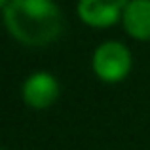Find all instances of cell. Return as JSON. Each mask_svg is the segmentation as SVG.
<instances>
[{"mask_svg": "<svg viewBox=\"0 0 150 150\" xmlns=\"http://www.w3.org/2000/svg\"><path fill=\"white\" fill-rule=\"evenodd\" d=\"M8 2H10V0H0V8H6Z\"/></svg>", "mask_w": 150, "mask_h": 150, "instance_id": "6", "label": "cell"}, {"mask_svg": "<svg viewBox=\"0 0 150 150\" xmlns=\"http://www.w3.org/2000/svg\"><path fill=\"white\" fill-rule=\"evenodd\" d=\"M4 25L21 44L46 46L61 36L63 15L53 0H10Z\"/></svg>", "mask_w": 150, "mask_h": 150, "instance_id": "1", "label": "cell"}, {"mask_svg": "<svg viewBox=\"0 0 150 150\" xmlns=\"http://www.w3.org/2000/svg\"><path fill=\"white\" fill-rule=\"evenodd\" d=\"M59 97V84L50 72H34L23 84V101L34 110L51 106Z\"/></svg>", "mask_w": 150, "mask_h": 150, "instance_id": "4", "label": "cell"}, {"mask_svg": "<svg viewBox=\"0 0 150 150\" xmlns=\"http://www.w3.org/2000/svg\"><path fill=\"white\" fill-rule=\"evenodd\" d=\"M122 17L133 38L150 40V0H129Z\"/></svg>", "mask_w": 150, "mask_h": 150, "instance_id": "5", "label": "cell"}, {"mask_svg": "<svg viewBox=\"0 0 150 150\" xmlns=\"http://www.w3.org/2000/svg\"><path fill=\"white\" fill-rule=\"evenodd\" d=\"M131 69V55L120 42H105L93 53V70L103 82L124 80Z\"/></svg>", "mask_w": 150, "mask_h": 150, "instance_id": "2", "label": "cell"}, {"mask_svg": "<svg viewBox=\"0 0 150 150\" xmlns=\"http://www.w3.org/2000/svg\"><path fill=\"white\" fill-rule=\"evenodd\" d=\"M129 0H80L78 15L89 27H110L124 15Z\"/></svg>", "mask_w": 150, "mask_h": 150, "instance_id": "3", "label": "cell"}]
</instances>
